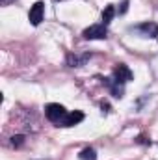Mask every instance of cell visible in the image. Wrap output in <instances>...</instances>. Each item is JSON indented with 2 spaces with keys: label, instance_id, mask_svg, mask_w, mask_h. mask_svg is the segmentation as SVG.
<instances>
[{
  "label": "cell",
  "instance_id": "9",
  "mask_svg": "<svg viewBox=\"0 0 158 160\" xmlns=\"http://www.w3.org/2000/svg\"><path fill=\"white\" fill-rule=\"evenodd\" d=\"M80 160H97V157H95V151L91 149V147H86L82 153L78 155Z\"/></svg>",
  "mask_w": 158,
  "mask_h": 160
},
{
  "label": "cell",
  "instance_id": "12",
  "mask_svg": "<svg viewBox=\"0 0 158 160\" xmlns=\"http://www.w3.org/2000/svg\"><path fill=\"white\" fill-rule=\"evenodd\" d=\"M9 2H11V0H2V4H4V6H6V4H9Z\"/></svg>",
  "mask_w": 158,
  "mask_h": 160
},
{
  "label": "cell",
  "instance_id": "1",
  "mask_svg": "<svg viewBox=\"0 0 158 160\" xmlns=\"http://www.w3.org/2000/svg\"><path fill=\"white\" fill-rule=\"evenodd\" d=\"M45 116L48 118V121H52V123L60 125V123L63 121V118L67 116V110H65L62 104L52 102V104H47V108H45Z\"/></svg>",
  "mask_w": 158,
  "mask_h": 160
},
{
  "label": "cell",
  "instance_id": "7",
  "mask_svg": "<svg viewBox=\"0 0 158 160\" xmlns=\"http://www.w3.org/2000/svg\"><path fill=\"white\" fill-rule=\"evenodd\" d=\"M87 58H89V54H84V56L69 54V56H67V62H69V65H71V67H80V65H84V63L87 62Z\"/></svg>",
  "mask_w": 158,
  "mask_h": 160
},
{
  "label": "cell",
  "instance_id": "5",
  "mask_svg": "<svg viewBox=\"0 0 158 160\" xmlns=\"http://www.w3.org/2000/svg\"><path fill=\"white\" fill-rule=\"evenodd\" d=\"M136 30L145 38H158V24H155V22H143Z\"/></svg>",
  "mask_w": 158,
  "mask_h": 160
},
{
  "label": "cell",
  "instance_id": "8",
  "mask_svg": "<svg viewBox=\"0 0 158 160\" xmlns=\"http://www.w3.org/2000/svg\"><path fill=\"white\" fill-rule=\"evenodd\" d=\"M114 15H116V8L110 4V6H106L104 8V11H102V24H108L112 19H114Z\"/></svg>",
  "mask_w": 158,
  "mask_h": 160
},
{
  "label": "cell",
  "instance_id": "10",
  "mask_svg": "<svg viewBox=\"0 0 158 160\" xmlns=\"http://www.w3.org/2000/svg\"><path fill=\"white\" fill-rule=\"evenodd\" d=\"M22 140H24V136H13V138H11V145L19 147V145L22 143Z\"/></svg>",
  "mask_w": 158,
  "mask_h": 160
},
{
  "label": "cell",
  "instance_id": "4",
  "mask_svg": "<svg viewBox=\"0 0 158 160\" xmlns=\"http://www.w3.org/2000/svg\"><path fill=\"white\" fill-rule=\"evenodd\" d=\"M128 80H132V73H130V69H128L125 63H119L117 67L114 69V82H117V84H125V82H128Z\"/></svg>",
  "mask_w": 158,
  "mask_h": 160
},
{
  "label": "cell",
  "instance_id": "11",
  "mask_svg": "<svg viewBox=\"0 0 158 160\" xmlns=\"http://www.w3.org/2000/svg\"><path fill=\"white\" fill-rule=\"evenodd\" d=\"M126 8H128V0H125V2L121 4V9H119V13H125V11H126Z\"/></svg>",
  "mask_w": 158,
  "mask_h": 160
},
{
  "label": "cell",
  "instance_id": "6",
  "mask_svg": "<svg viewBox=\"0 0 158 160\" xmlns=\"http://www.w3.org/2000/svg\"><path fill=\"white\" fill-rule=\"evenodd\" d=\"M84 119V114L82 112H67V116L63 118V121L60 123V127H75V125H78L80 121Z\"/></svg>",
  "mask_w": 158,
  "mask_h": 160
},
{
  "label": "cell",
  "instance_id": "3",
  "mask_svg": "<svg viewBox=\"0 0 158 160\" xmlns=\"http://www.w3.org/2000/svg\"><path fill=\"white\" fill-rule=\"evenodd\" d=\"M43 17H45V4H43V2H36V4L30 8L28 21H30L34 26H37L41 21H43Z\"/></svg>",
  "mask_w": 158,
  "mask_h": 160
},
{
  "label": "cell",
  "instance_id": "2",
  "mask_svg": "<svg viewBox=\"0 0 158 160\" xmlns=\"http://www.w3.org/2000/svg\"><path fill=\"white\" fill-rule=\"evenodd\" d=\"M82 36L86 39H104L108 36V30H106V24H91L82 32Z\"/></svg>",
  "mask_w": 158,
  "mask_h": 160
}]
</instances>
